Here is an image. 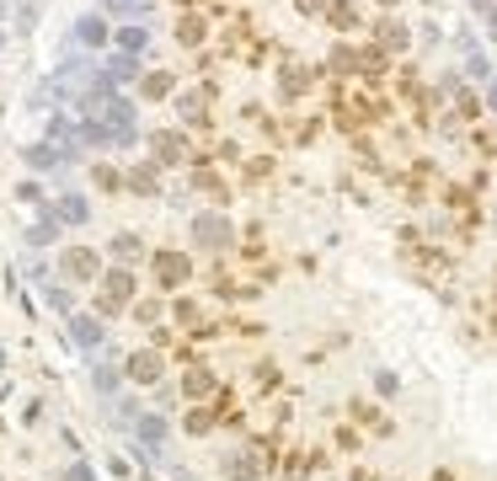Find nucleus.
<instances>
[{
    "label": "nucleus",
    "instance_id": "f257e3e1",
    "mask_svg": "<svg viewBox=\"0 0 497 481\" xmlns=\"http://www.w3.org/2000/svg\"><path fill=\"white\" fill-rule=\"evenodd\" d=\"M70 332H75V342H86V348H91V342H97V326H91V321H70Z\"/></svg>",
    "mask_w": 497,
    "mask_h": 481
}]
</instances>
